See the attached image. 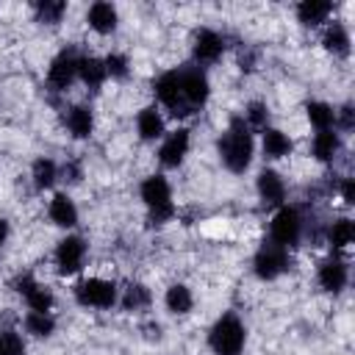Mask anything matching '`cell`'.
<instances>
[{"label": "cell", "instance_id": "obj_2", "mask_svg": "<svg viewBox=\"0 0 355 355\" xmlns=\"http://www.w3.org/2000/svg\"><path fill=\"white\" fill-rule=\"evenodd\" d=\"M244 338H247V333H244V324L239 322L236 313L219 316L214 322L211 333H208V344H211V349L216 355H241Z\"/></svg>", "mask_w": 355, "mask_h": 355}, {"label": "cell", "instance_id": "obj_7", "mask_svg": "<svg viewBox=\"0 0 355 355\" xmlns=\"http://www.w3.org/2000/svg\"><path fill=\"white\" fill-rule=\"evenodd\" d=\"M83 258H86V244L80 236H67L58 241L55 247V269L61 275H75L83 269Z\"/></svg>", "mask_w": 355, "mask_h": 355}, {"label": "cell", "instance_id": "obj_38", "mask_svg": "<svg viewBox=\"0 0 355 355\" xmlns=\"http://www.w3.org/2000/svg\"><path fill=\"white\" fill-rule=\"evenodd\" d=\"M8 241V222L6 219H0V250H3V244Z\"/></svg>", "mask_w": 355, "mask_h": 355}, {"label": "cell", "instance_id": "obj_3", "mask_svg": "<svg viewBox=\"0 0 355 355\" xmlns=\"http://www.w3.org/2000/svg\"><path fill=\"white\" fill-rule=\"evenodd\" d=\"M75 300L83 305V308H111L119 294H116V286L111 280H103V277H86L75 286Z\"/></svg>", "mask_w": 355, "mask_h": 355}, {"label": "cell", "instance_id": "obj_5", "mask_svg": "<svg viewBox=\"0 0 355 355\" xmlns=\"http://www.w3.org/2000/svg\"><path fill=\"white\" fill-rule=\"evenodd\" d=\"M300 233H302V219H300L297 208L283 205V208L272 216V241L288 250L291 244L300 241Z\"/></svg>", "mask_w": 355, "mask_h": 355}, {"label": "cell", "instance_id": "obj_13", "mask_svg": "<svg viewBox=\"0 0 355 355\" xmlns=\"http://www.w3.org/2000/svg\"><path fill=\"white\" fill-rule=\"evenodd\" d=\"M258 197L266 205H280L286 200V183L275 169H263L258 175Z\"/></svg>", "mask_w": 355, "mask_h": 355}, {"label": "cell", "instance_id": "obj_15", "mask_svg": "<svg viewBox=\"0 0 355 355\" xmlns=\"http://www.w3.org/2000/svg\"><path fill=\"white\" fill-rule=\"evenodd\" d=\"M136 130H139V136H141L144 141L161 139V136H164V116H161V111H158L155 105L141 108L139 116H136Z\"/></svg>", "mask_w": 355, "mask_h": 355}, {"label": "cell", "instance_id": "obj_12", "mask_svg": "<svg viewBox=\"0 0 355 355\" xmlns=\"http://www.w3.org/2000/svg\"><path fill=\"white\" fill-rule=\"evenodd\" d=\"M222 50H225V39H222L216 31L200 28V31L194 33L191 53H194V58H197L200 64H214V61L222 55Z\"/></svg>", "mask_w": 355, "mask_h": 355}, {"label": "cell", "instance_id": "obj_36", "mask_svg": "<svg viewBox=\"0 0 355 355\" xmlns=\"http://www.w3.org/2000/svg\"><path fill=\"white\" fill-rule=\"evenodd\" d=\"M341 197H344V202H349V205L355 202V183H352L349 178L341 183Z\"/></svg>", "mask_w": 355, "mask_h": 355}, {"label": "cell", "instance_id": "obj_25", "mask_svg": "<svg viewBox=\"0 0 355 355\" xmlns=\"http://www.w3.org/2000/svg\"><path fill=\"white\" fill-rule=\"evenodd\" d=\"M311 153L316 161H330L336 153H338V136L333 130H319L313 136V144H311Z\"/></svg>", "mask_w": 355, "mask_h": 355}, {"label": "cell", "instance_id": "obj_34", "mask_svg": "<svg viewBox=\"0 0 355 355\" xmlns=\"http://www.w3.org/2000/svg\"><path fill=\"white\" fill-rule=\"evenodd\" d=\"M0 355H25L22 336L14 330H3L0 333Z\"/></svg>", "mask_w": 355, "mask_h": 355}, {"label": "cell", "instance_id": "obj_27", "mask_svg": "<svg viewBox=\"0 0 355 355\" xmlns=\"http://www.w3.org/2000/svg\"><path fill=\"white\" fill-rule=\"evenodd\" d=\"M33 11H36L39 22L55 25V22H61V17L67 14V3H64V0H39V3L33 6Z\"/></svg>", "mask_w": 355, "mask_h": 355}, {"label": "cell", "instance_id": "obj_20", "mask_svg": "<svg viewBox=\"0 0 355 355\" xmlns=\"http://www.w3.org/2000/svg\"><path fill=\"white\" fill-rule=\"evenodd\" d=\"M67 128L75 139H89L92 136V128H94V119H92V111L86 105H72L67 111Z\"/></svg>", "mask_w": 355, "mask_h": 355}, {"label": "cell", "instance_id": "obj_24", "mask_svg": "<svg viewBox=\"0 0 355 355\" xmlns=\"http://www.w3.org/2000/svg\"><path fill=\"white\" fill-rule=\"evenodd\" d=\"M31 178H33V186L36 189H50L53 183H55V178H58V166H55V161L53 158H36L33 161V166H31Z\"/></svg>", "mask_w": 355, "mask_h": 355}, {"label": "cell", "instance_id": "obj_31", "mask_svg": "<svg viewBox=\"0 0 355 355\" xmlns=\"http://www.w3.org/2000/svg\"><path fill=\"white\" fill-rule=\"evenodd\" d=\"M352 239H355V225H352L349 219H338V222H333V227H330V244H333L336 250L349 247Z\"/></svg>", "mask_w": 355, "mask_h": 355}, {"label": "cell", "instance_id": "obj_1", "mask_svg": "<svg viewBox=\"0 0 355 355\" xmlns=\"http://www.w3.org/2000/svg\"><path fill=\"white\" fill-rule=\"evenodd\" d=\"M219 158L230 172H244L252 161V130L241 116H233L219 139Z\"/></svg>", "mask_w": 355, "mask_h": 355}, {"label": "cell", "instance_id": "obj_23", "mask_svg": "<svg viewBox=\"0 0 355 355\" xmlns=\"http://www.w3.org/2000/svg\"><path fill=\"white\" fill-rule=\"evenodd\" d=\"M322 44H324V50L333 53V55H347V53H349V33H347V28L338 25V22H333V25L324 31Z\"/></svg>", "mask_w": 355, "mask_h": 355}, {"label": "cell", "instance_id": "obj_30", "mask_svg": "<svg viewBox=\"0 0 355 355\" xmlns=\"http://www.w3.org/2000/svg\"><path fill=\"white\" fill-rule=\"evenodd\" d=\"M25 302H28V308H31V311L50 313V308H53V291H50V288H44L42 283H36V286L25 294Z\"/></svg>", "mask_w": 355, "mask_h": 355}, {"label": "cell", "instance_id": "obj_37", "mask_svg": "<svg viewBox=\"0 0 355 355\" xmlns=\"http://www.w3.org/2000/svg\"><path fill=\"white\" fill-rule=\"evenodd\" d=\"M341 125H344V128H352V108H349V105L341 108Z\"/></svg>", "mask_w": 355, "mask_h": 355}, {"label": "cell", "instance_id": "obj_6", "mask_svg": "<svg viewBox=\"0 0 355 355\" xmlns=\"http://www.w3.org/2000/svg\"><path fill=\"white\" fill-rule=\"evenodd\" d=\"M155 97L161 105H166L175 116H186L191 114V108L186 105L183 100V92H180V75L178 72H164L158 80H155Z\"/></svg>", "mask_w": 355, "mask_h": 355}, {"label": "cell", "instance_id": "obj_22", "mask_svg": "<svg viewBox=\"0 0 355 355\" xmlns=\"http://www.w3.org/2000/svg\"><path fill=\"white\" fill-rule=\"evenodd\" d=\"M164 302H166V311H172V313H189L191 305H194V297H191V288L189 286L175 283V286L166 288Z\"/></svg>", "mask_w": 355, "mask_h": 355}, {"label": "cell", "instance_id": "obj_9", "mask_svg": "<svg viewBox=\"0 0 355 355\" xmlns=\"http://www.w3.org/2000/svg\"><path fill=\"white\" fill-rule=\"evenodd\" d=\"M189 141H191V136H189V130L186 128H178L175 133H169L164 141H161V147H158V161L164 164V166H180L183 164V158H186V153H189Z\"/></svg>", "mask_w": 355, "mask_h": 355}, {"label": "cell", "instance_id": "obj_21", "mask_svg": "<svg viewBox=\"0 0 355 355\" xmlns=\"http://www.w3.org/2000/svg\"><path fill=\"white\" fill-rule=\"evenodd\" d=\"M291 139L283 133V130H277V128H266L263 130V155L266 158H286L288 153H291Z\"/></svg>", "mask_w": 355, "mask_h": 355}, {"label": "cell", "instance_id": "obj_26", "mask_svg": "<svg viewBox=\"0 0 355 355\" xmlns=\"http://www.w3.org/2000/svg\"><path fill=\"white\" fill-rule=\"evenodd\" d=\"M305 114H308V122L316 130H330V125L336 122V111L327 103H308L305 105Z\"/></svg>", "mask_w": 355, "mask_h": 355}, {"label": "cell", "instance_id": "obj_33", "mask_svg": "<svg viewBox=\"0 0 355 355\" xmlns=\"http://www.w3.org/2000/svg\"><path fill=\"white\" fill-rule=\"evenodd\" d=\"M241 119H244V125H247L250 130H266L269 111H266V105H263V103H250Z\"/></svg>", "mask_w": 355, "mask_h": 355}, {"label": "cell", "instance_id": "obj_35", "mask_svg": "<svg viewBox=\"0 0 355 355\" xmlns=\"http://www.w3.org/2000/svg\"><path fill=\"white\" fill-rule=\"evenodd\" d=\"M33 286H36V280H33V275H28V272H25V275H17V280H14V291H19L22 297H25Z\"/></svg>", "mask_w": 355, "mask_h": 355}, {"label": "cell", "instance_id": "obj_10", "mask_svg": "<svg viewBox=\"0 0 355 355\" xmlns=\"http://www.w3.org/2000/svg\"><path fill=\"white\" fill-rule=\"evenodd\" d=\"M141 200L150 211H158V208H172V189H169V180L164 175H150L141 180Z\"/></svg>", "mask_w": 355, "mask_h": 355}, {"label": "cell", "instance_id": "obj_28", "mask_svg": "<svg viewBox=\"0 0 355 355\" xmlns=\"http://www.w3.org/2000/svg\"><path fill=\"white\" fill-rule=\"evenodd\" d=\"M25 330L31 333V336H50L53 330H55V319H53V313H39V311H31L28 316H25Z\"/></svg>", "mask_w": 355, "mask_h": 355}, {"label": "cell", "instance_id": "obj_29", "mask_svg": "<svg viewBox=\"0 0 355 355\" xmlns=\"http://www.w3.org/2000/svg\"><path fill=\"white\" fill-rule=\"evenodd\" d=\"M147 305H150V291H147V286L130 283V286L125 288V294H122V308H125V311H139V308H147Z\"/></svg>", "mask_w": 355, "mask_h": 355}, {"label": "cell", "instance_id": "obj_18", "mask_svg": "<svg viewBox=\"0 0 355 355\" xmlns=\"http://www.w3.org/2000/svg\"><path fill=\"white\" fill-rule=\"evenodd\" d=\"M330 11H333V6L327 0H302L297 6V19L308 28H316L330 17Z\"/></svg>", "mask_w": 355, "mask_h": 355}, {"label": "cell", "instance_id": "obj_4", "mask_svg": "<svg viewBox=\"0 0 355 355\" xmlns=\"http://www.w3.org/2000/svg\"><path fill=\"white\" fill-rule=\"evenodd\" d=\"M252 269L261 280H275L288 269V250L275 241H263L252 258Z\"/></svg>", "mask_w": 355, "mask_h": 355}, {"label": "cell", "instance_id": "obj_11", "mask_svg": "<svg viewBox=\"0 0 355 355\" xmlns=\"http://www.w3.org/2000/svg\"><path fill=\"white\" fill-rule=\"evenodd\" d=\"M75 78H78V55H75L72 50H61V53L50 61L47 80H50V86H55V89H67Z\"/></svg>", "mask_w": 355, "mask_h": 355}, {"label": "cell", "instance_id": "obj_14", "mask_svg": "<svg viewBox=\"0 0 355 355\" xmlns=\"http://www.w3.org/2000/svg\"><path fill=\"white\" fill-rule=\"evenodd\" d=\"M86 19H89V28H92V31H97V33H111V31L116 28V8H114L111 3H105V0H97V3L89 6Z\"/></svg>", "mask_w": 355, "mask_h": 355}, {"label": "cell", "instance_id": "obj_8", "mask_svg": "<svg viewBox=\"0 0 355 355\" xmlns=\"http://www.w3.org/2000/svg\"><path fill=\"white\" fill-rule=\"evenodd\" d=\"M178 75H180V92H183L186 105H189V108L202 105V103L208 100V94H211V83H208L205 72H202L200 67H191V69H183V72H178Z\"/></svg>", "mask_w": 355, "mask_h": 355}, {"label": "cell", "instance_id": "obj_19", "mask_svg": "<svg viewBox=\"0 0 355 355\" xmlns=\"http://www.w3.org/2000/svg\"><path fill=\"white\" fill-rule=\"evenodd\" d=\"M78 78L89 86V89H97L108 75H105V64L94 55H80L78 58Z\"/></svg>", "mask_w": 355, "mask_h": 355}, {"label": "cell", "instance_id": "obj_17", "mask_svg": "<svg viewBox=\"0 0 355 355\" xmlns=\"http://www.w3.org/2000/svg\"><path fill=\"white\" fill-rule=\"evenodd\" d=\"M319 286L324 288V291H341L344 286H347V266L341 263V261H324L322 266H319Z\"/></svg>", "mask_w": 355, "mask_h": 355}, {"label": "cell", "instance_id": "obj_32", "mask_svg": "<svg viewBox=\"0 0 355 355\" xmlns=\"http://www.w3.org/2000/svg\"><path fill=\"white\" fill-rule=\"evenodd\" d=\"M103 64H105V75L108 78H116V80L128 78V72H130V61H128L125 53H111V55L103 58Z\"/></svg>", "mask_w": 355, "mask_h": 355}, {"label": "cell", "instance_id": "obj_16", "mask_svg": "<svg viewBox=\"0 0 355 355\" xmlns=\"http://www.w3.org/2000/svg\"><path fill=\"white\" fill-rule=\"evenodd\" d=\"M47 214H50V222L58 227H75V222H78V208L67 194H55L50 200Z\"/></svg>", "mask_w": 355, "mask_h": 355}]
</instances>
